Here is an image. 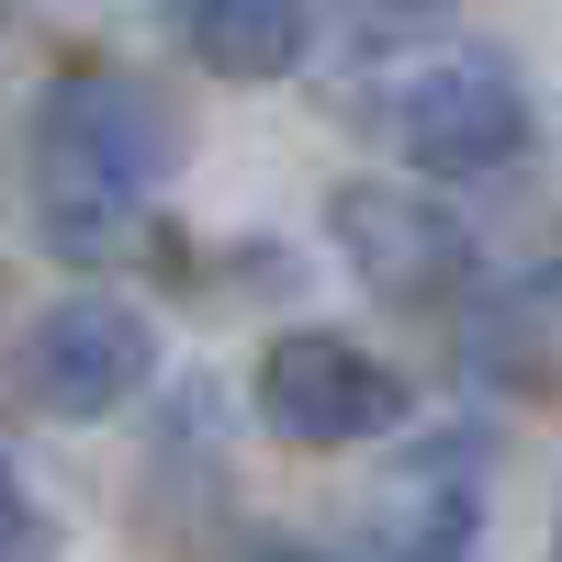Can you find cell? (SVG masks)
<instances>
[{
	"label": "cell",
	"mask_w": 562,
	"mask_h": 562,
	"mask_svg": "<svg viewBox=\"0 0 562 562\" xmlns=\"http://www.w3.org/2000/svg\"><path fill=\"white\" fill-rule=\"evenodd\" d=\"M180 158V113L124 68H68L34 102V147H23V192H34V237L57 259H113L135 248L158 180Z\"/></svg>",
	"instance_id": "6da1fadb"
},
{
	"label": "cell",
	"mask_w": 562,
	"mask_h": 562,
	"mask_svg": "<svg viewBox=\"0 0 562 562\" xmlns=\"http://www.w3.org/2000/svg\"><path fill=\"white\" fill-rule=\"evenodd\" d=\"M383 135L428 180H495V169L529 158L540 113H529V90L495 45H461V57H416V68L383 79Z\"/></svg>",
	"instance_id": "7a4b0ae2"
},
{
	"label": "cell",
	"mask_w": 562,
	"mask_h": 562,
	"mask_svg": "<svg viewBox=\"0 0 562 562\" xmlns=\"http://www.w3.org/2000/svg\"><path fill=\"white\" fill-rule=\"evenodd\" d=\"M405 371L371 360L338 326H293V338L259 349V428L293 439V450H360V439H394L405 428Z\"/></svg>",
	"instance_id": "3957f363"
},
{
	"label": "cell",
	"mask_w": 562,
	"mask_h": 562,
	"mask_svg": "<svg viewBox=\"0 0 562 562\" xmlns=\"http://www.w3.org/2000/svg\"><path fill=\"white\" fill-rule=\"evenodd\" d=\"M147 383H158V326L135 315L124 293H57L23 326V394L45 416H68V428L135 405Z\"/></svg>",
	"instance_id": "277c9868"
},
{
	"label": "cell",
	"mask_w": 562,
	"mask_h": 562,
	"mask_svg": "<svg viewBox=\"0 0 562 562\" xmlns=\"http://www.w3.org/2000/svg\"><path fill=\"white\" fill-rule=\"evenodd\" d=\"M326 225H338V259H349L383 304H439V293H461V281H473V237H461L428 192L349 180V192L326 203Z\"/></svg>",
	"instance_id": "5b68a950"
},
{
	"label": "cell",
	"mask_w": 562,
	"mask_h": 562,
	"mask_svg": "<svg viewBox=\"0 0 562 562\" xmlns=\"http://www.w3.org/2000/svg\"><path fill=\"white\" fill-rule=\"evenodd\" d=\"M169 34L214 79H281L315 45V0H169Z\"/></svg>",
	"instance_id": "8992f818"
},
{
	"label": "cell",
	"mask_w": 562,
	"mask_h": 562,
	"mask_svg": "<svg viewBox=\"0 0 562 562\" xmlns=\"http://www.w3.org/2000/svg\"><path fill=\"white\" fill-rule=\"evenodd\" d=\"M371 562H473V495H439V484H405L383 506V540Z\"/></svg>",
	"instance_id": "52a82bcc"
},
{
	"label": "cell",
	"mask_w": 562,
	"mask_h": 562,
	"mask_svg": "<svg viewBox=\"0 0 562 562\" xmlns=\"http://www.w3.org/2000/svg\"><path fill=\"white\" fill-rule=\"evenodd\" d=\"M0 562H57V518L34 506V484L0 461Z\"/></svg>",
	"instance_id": "ba28073f"
},
{
	"label": "cell",
	"mask_w": 562,
	"mask_h": 562,
	"mask_svg": "<svg viewBox=\"0 0 562 562\" xmlns=\"http://www.w3.org/2000/svg\"><path fill=\"white\" fill-rule=\"evenodd\" d=\"M540 562H562V529H551V551H540Z\"/></svg>",
	"instance_id": "9c48e42d"
}]
</instances>
